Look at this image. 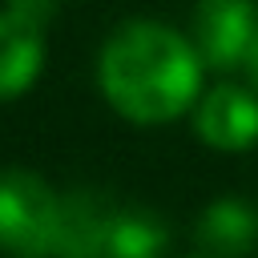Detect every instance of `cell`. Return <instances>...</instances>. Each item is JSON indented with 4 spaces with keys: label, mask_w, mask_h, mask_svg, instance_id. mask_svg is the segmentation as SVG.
I'll return each mask as SVG.
<instances>
[{
    "label": "cell",
    "mask_w": 258,
    "mask_h": 258,
    "mask_svg": "<svg viewBox=\"0 0 258 258\" xmlns=\"http://www.w3.org/2000/svg\"><path fill=\"white\" fill-rule=\"evenodd\" d=\"M169 250V226L161 214L145 206H117L109 226V250L113 258H165Z\"/></svg>",
    "instance_id": "obj_8"
},
{
    "label": "cell",
    "mask_w": 258,
    "mask_h": 258,
    "mask_svg": "<svg viewBox=\"0 0 258 258\" xmlns=\"http://www.w3.org/2000/svg\"><path fill=\"white\" fill-rule=\"evenodd\" d=\"M189 258H210V254H202V250H198V254H189Z\"/></svg>",
    "instance_id": "obj_10"
},
{
    "label": "cell",
    "mask_w": 258,
    "mask_h": 258,
    "mask_svg": "<svg viewBox=\"0 0 258 258\" xmlns=\"http://www.w3.org/2000/svg\"><path fill=\"white\" fill-rule=\"evenodd\" d=\"M242 73H246V85H250V89L258 93V32H254V40H250V48H246Z\"/></svg>",
    "instance_id": "obj_9"
},
{
    "label": "cell",
    "mask_w": 258,
    "mask_h": 258,
    "mask_svg": "<svg viewBox=\"0 0 258 258\" xmlns=\"http://www.w3.org/2000/svg\"><path fill=\"white\" fill-rule=\"evenodd\" d=\"M206 60L189 36L161 20H125L109 32L97 56V85L113 113L133 125H169L194 113Z\"/></svg>",
    "instance_id": "obj_1"
},
{
    "label": "cell",
    "mask_w": 258,
    "mask_h": 258,
    "mask_svg": "<svg viewBox=\"0 0 258 258\" xmlns=\"http://www.w3.org/2000/svg\"><path fill=\"white\" fill-rule=\"evenodd\" d=\"M194 133L218 153H246L258 145V93L238 81L206 89L194 105Z\"/></svg>",
    "instance_id": "obj_3"
},
{
    "label": "cell",
    "mask_w": 258,
    "mask_h": 258,
    "mask_svg": "<svg viewBox=\"0 0 258 258\" xmlns=\"http://www.w3.org/2000/svg\"><path fill=\"white\" fill-rule=\"evenodd\" d=\"M60 194L32 169L0 173V250L8 258H52Z\"/></svg>",
    "instance_id": "obj_2"
},
{
    "label": "cell",
    "mask_w": 258,
    "mask_h": 258,
    "mask_svg": "<svg viewBox=\"0 0 258 258\" xmlns=\"http://www.w3.org/2000/svg\"><path fill=\"white\" fill-rule=\"evenodd\" d=\"M101 258H113V254H101Z\"/></svg>",
    "instance_id": "obj_11"
},
{
    "label": "cell",
    "mask_w": 258,
    "mask_h": 258,
    "mask_svg": "<svg viewBox=\"0 0 258 258\" xmlns=\"http://www.w3.org/2000/svg\"><path fill=\"white\" fill-rule=\"evenodd\" d=\"M113 214H117V202H109L97 189L60 194V230H56L52 258H101L109 250Z\"/></svg>",
    "instance_id": "obj_6"
},
{
    "label": "cell",
    "mask_w": 258,
    "mask_h": 258,
    "mask_svg": "<svg viewBox=\"0 0 258 258\" xmlns=\"http://www.w3.org/2000/svg\"><path fill=\"white\" fill-rule=\"evenodd\" d=\"M194 242L210 258H246L258 250V206L242 194H222L202 206L194 222Z\"/></svg>",
    "instance_id": "obj_5"
},
{
    "label": "cell",
    "mask_w": 258,
    "mask_h": 258,
    "mask_svg": "<svg viewBox=\"0 0 258 258\" xmlns=\"http://www.w3.org/2000/svg\"><path fill=\"white\" fill-rule=\"evenodd\" d=\"M258 32V0H198L194 4V44L214 73H234Z\"/></svg>",
    "instance_id": "obj_4"
},
{
    "label": "cell",
    "mask_w": 258,
    "mask_h": 258,
    "mask_svg": "<svg viewBox=\"0 0 258 258\" xmlns=\"http://www.w3.org/2000/svg\"><path fill=\"white\" fill-rule=\"evenodd\" d=\"M44 69V28L28 24L12 8L0 12V101L20 97Z\"/></svg>",
    "instance_id": "obj_7"
}]
</instances>
